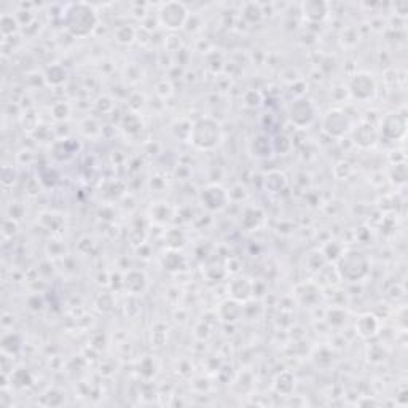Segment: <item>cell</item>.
<instances>
[{
    "label": "cell",
    "mask_w": 408,
    "mask_h": 408,
    "mask_svg": "<svg viewBox=\"0 0 408 408\" xmlns=\"http://www.w3.org/2000/svg\"><path fill=\"white\" fill-rule=\"evenodd\" d=\"M64 24L68 31L74 35V37H88L91 35L96 27H98L99 18L98 11L94 10L93 5L79 2L70 4L68 8L64 10Z\"/></svg>",
    "instance_id": "cell-1"
},
{
    "label": "cell",
    "mask_w": 408,
    "mask_h": 408,
    "mask_svg": "<svg viewBox=\"0 0 408 408\" xmlns=\"http://www.w3.org/2000/svg\"><path fill=\"white\" fill-rule=\"evenodd\" d=\"M190 141L196 148L212 150L222 141L220 125L212 118H201L191 126Z\"/></svg>",
    "instance_id": "cell-2"
},
{
    "label": "cell",
    "mask_w": 408,
    "mask_h": 408,
    "mask_svg": "<svg viewBox=\"0 0 408 408\" xmlns=\"http://www.w3.org/2000/svg\"><path fill=\"white\" fill-rule=\"evenodd\" d=\"M369 259L359 250H348L340 257L338 272L343 278L352 281V283L364 279L369 274Z\"/></svg>",
    "instance_id": "cell-3"
},
{
    "label": "cell",
    "mask_w": 408,
    "mask_h": 408,
    "mask_svg": "<svg viewBox=\"0 0 408 408\" xmlns=\"http://www.w3.org/2000/svg\"><path fill=\"white\" fill-rule=\"evenodd\" d=\"M158 20L165 27L176 31V29L184 27L185 23L189 21V10L184 4L167 2L160 7Z\"/></svg>",
    "instance_id": "cell-4"
},
{
    "label": "cell",
    "mask_w": 408,
    "mask_h": 408,
    "mask_svg": "<svg viewBox=\"0 0 408 408\" xmlns=\"http://www.w3.org/2000/svg\"><path fill=\"white\" fill-rule=\"evenodd\" d=\"M289 118L291 122L298 126V128H305V126H310L316 120V109L314 106L311 104L310 99L298 98L292 102L289 106Z\"/></svg>",
    "instance_id": "cell-5"
},
{
    "label": "cell",
    "mask_w": 408,
    "mask_h": 408,
    "mask_svg": "<svg viewBox=\"0 0 408 408\" xmlns=\"http://www.w3.org/2000/svg\"><path fill=\"white\" fill-rule=\"evenodd\" d=\"M348 91H350V94L354 99H359V101L371 99L376 93V85H375L374 77H371L370 74H365V72L356 74L350 82Z\"/></svg>",
    "instance_id": "cell-6"
},
{
    "label": "cell",
    "mask_w": 408,
    "mask_h": 408,
    "mask_svg": "<svg viewBox=\"0 0 408 408\" xmlns=\"http://www.w3.org/2000/svg\"><path fill=\"white\" fill-rule=\"evenodd\" d=\"M322 129L332 137H343L351 129V120L345 112L332 110L324 118Z\"/></svg>",
    "instance_id": "cell-7"
},
{
    "label": "cell",
    "mask_w": 408,
    "mask_h": 408,
    "mask_svg": "<svg viewBox=\"0 0 408 408\" xmlns=\"http://www.w3.org/2000/svg\"><path fill=\"white\" fill-rule=\"evenodd\" d=\"M201 201L209 211H220L230 201V193H227L224 189L217 187V185H211V187L203 190Z\"/></svg>",
    "instance_id": "cell-8"
},
{
    "label": "cell",
    "mask_w": 408,
    "mask_h": 408,
    "mask_svg": "<svg viewBox=\"0 0 408 408\" xmlns=\"http://www.w3.org/2000/svg\"><path fill=\"white\" fill-rule=\"evenodd\" d=\"M405 117L399 115V113H391L381 123V134L388 137V139H399V137L405 134Z\"/></svg>",
    "instance_id": "cell-9"
},
{
    "label": "cell",
    "mask_w": 408,
    "mask_h": 408,
    "mask_svg": "<svg viewBox=\"0 0 408 408\" xmlns=\"http://www.w3.org/2000/svg\"><path fill=\"white\" fill-rule=\"evenodd\" d=\"M302 13L305 18H308L313 23H321L326 20L330 13L329 4L319 2V0H308V2L302 4Z\"/></svg>",
    "instance_id": "cell-10"
},
{
    "label": "cell",
    "mask_w": 408,
    "mask_h": 408,
    "mask_svg": "<svg viewBox=\"0 0 408 408\" xmlns=\"http://www.w3.org/2000/svg\"><path fill=\"white\" fill-rule=\"evenodd\" d=\"M376 131L374 129V126L370 125H361L356 131V142L361 144L364 147H370L376 142Z\"/></svg>",
    "instance_id": "cell-11"
}]
</instances>
